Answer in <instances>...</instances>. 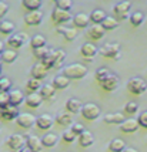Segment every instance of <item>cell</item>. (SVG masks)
<instances>
[{
  "label": "cell",
  "mask_w": 147,
  "mask_h": 152,
  "mask_svg": "<svg viewBox=\"0 0 147 152\" xmlns=\"http://www.w3.org/2000/svg\"><path fill=\"white\" fill-rule=\"evenodd\" d=\"M17 58V53H16V50H4L3 53H1V60L4 61V63H14Z\"/></svg>",
  "instance_id": "836d02e7"
},
{
  "label": "cell",
  "mask_w": 147,
  "mask_h": 152,
  "mask_svg": "<svg viewBox=\"0 0 147 152\" xmlns=\"http://www.w3.org/2000/svg\"><path fill=\"white\" fill-rule=\"evenodd\" d=\"M70 129H72V131L74 132V135H76V137H80L81 134L86 131V129H84V126L81 125V124H79V122H74L73 125H72V128H70Z\"/></svg>",
  "instance_id": "7dc6e473"
},
{
  "label": "cell",
  "mask_w": 147,
  "mask_h": 152,
  "mask_svg": "<svg viewBox=\"0 0 147 152\" xmlns=\"http://www.w3.org/2000/svg\"><path fill=\"white\" fill-rule=\"evenodd\" d=\"M56 121H57L60 125H70V124L73 122V114H70V113H60V114H57Z\"/></svg>",
  "instance_id": "1f68e13d"
},
{
  "label": "cell",
  "mask_w": 147,
  "mask_h": 152,
  "mask_svg": "<svg viewBox=\"0 0 147 152\" xmlns=\"http://www.w3.org/2000/svg\"><path fill=\"white\" fill-rule=\"evenodd\" d=\"M0 60H1V54H0Z\"/></svg>",
  "instance_id": "6f0895ef"
},
{
  "label": "cell",
  "mask_w": 147,
  "mask_h": 152,
  "mask_svg": "<svg viewBox=\"0 0 147 152\" xmlns=\"http://www.w3.org/2000/svg\"><path fill=\"white\" fill-rule=\"evenodd\" d=\"M127 88H129V91H131L136 95H140L147 90V83L139 77H134L127 83Z\"/></svg>",
  "instance_id": "7a4b0ae2"
},
{
  "label": "cell",
  "mask_w": 147,
  "mask_h": 152,
  "mask_svg": "<svg viewBox=\"0 0 147 152\" xmlns=\"http://www.w3.org/2000/svg\"><path fill=\"white\" fill-rule=\"evenodd\" d=\"M43 20V13L41 12H30L29 14H26L24 21L27 26H39Z\"/></svg>",
  "instance_id": "9a60e30c"
},
{
  "label": "cell",
  "mask_w": 147,
  "mask_h": 152,
  "mask_svg": "<svg viewBox=\"0 0 147 152\" xmlns=\"http://www.w3.org/2000/svg\"><path fill=\"white\" fill-rule=\"evenodd\" d=\"M99 53L103 57L107 58H119V54H120V46L117 43H107L99 50Z\"/></svg>",
  "instance_id": "3957f363"
},
{
  "label": "cell",
  "mask_w": 147,
  "mask_h": 152,
  "mask_svg": "<svg viewBox=\"0 0 147 152\" xmlns=\"http://www.w3.org/2000/svg\"><path fill=\"white\" fill-rule=\"evenodd\" d=\"M26 142H27V139H24V137L20 135V134H13V135H10L6 141L7 146H9L10 149H13V151H19V149H21Z\"/></svg>",
  "instance_id": "5b68a950"
},
{
  "label": "cell",
  "mask_w": 147,
  "mask_h": 152,
  "mask_svg": "<svg viewBox=\"0 0 147 152\" xmlns=\"http://www.w3.org/2000/svg\"><path fill=\"white\" fill-rule=\"evenodd\" d=\"M63 36H64V39L67 41H72L77 37V30L76 28H72V27H66L64 28V31H63Z\"/></svg>",
  "instance_id": "b9f144b4"
},
{
  "label": "cell",
  "mask_w": 147,
  "mask_h": 152,
  "mask_svg": "<svg viewBox=\"0 0 147 152\" xmlns=\"http://www.w3.org/2000/svg\"><path fill=\"white\" fill-rule=\"evenodd\" d=\"M21 4L30 12H39V9L41 7V0H23Z\"/></svg>",
  "instance_id": "d6a6232c"
},
{
  "label": "cell",
  "mask_w": 147,
  "mask_h": 152,
  "mask_svg": "<svg viewBox=\"0 0 147 152\" xmlns=\"http://www.w3.org/2000/svg\"><path fill=\"white\" fill-rule=\"evenodd\" d=\"M56 57H57V50H52V51L49 53V56H47V57H44L40 63L46 67L47 70H49V68H53L54 63H56Z\"/></svg>",
  "instance_id": "f1b7e54d"
},
{
  "label": "cell",
  "mask_w": 147,
  "mask_h": 152,
  "mask_svg": "<svg viewBox=\"0 0 147 152\" xmlns=\"http://www.w3.org/2000/svg\"><path fill=\"white\" fill-rule=\"evenodd\" d=\"M20 115L19 113V110H17V107L12 105V104H9L3 108V114H1V118L6 119V121H12V119H17V117Z\"/></svg>",
  "instance_id": "30bf717a"
},
{
  "label": "cell",
  "mask_w": 147,
  "mask_h": 152,
  "mask_svg": "<svg viewBox=\"0 0 147 152\" xmlns=\"http://www.w3.org/2000/svg\"><path fill=\"white\" fill-rule=\"evenodd\" d=\"M57 141H59V137L56 134H46L41 137V144H43V146H47V148L54 146L57 144Z\"/></svg>",
  "instance_id": "f546056e"
},
{
  "label": "cell",
  "mask_w": 147,
  "mask_h": 152,
  "mask_svg": "<svg viewBox=\"0 0 147 152\" xmlns=\"http://www.w3.org/2000/svg\"><path fill=\"white\" fill-rule=\"evenodd\" d=\"M30 74H32V78L34 80H43L46 78L47 75V68L41 63H37V64H34L33 67H32V71H30Z\"/></svg>",
  "instance_id": "4fadbf2b"
},
{
  "label": "cell",
  "mask_w": 147,
  "mask_h": 152,
  "mask_svg": "<svg viewBox=\"0 0 147 152\" xmlns=\"http://www.w3.org/2000/svg\"><path fill=\"white\" fill-rule=\"evenodd\" d=\"M39 94L41 95V98L43 99L53 98L54 94H56V88L53 87V84H43V87L40 88Z\"/></svg>",
  "instance_id": "484cf974"
},
{
  "label": "cell",
  "mask_w": 147,
  "mask_h": 152,
  "mask_svg": "<svg viewBox=\"0 0 147 152\" xmlns=\"http://www.w3.org/2000/svg\"><path fill=\"white\" fill-rule=\"evenodd\" d=\"M12 88V81L7 77H0V93H7Z\"/></svg>",
  "instance_id": "60d3db41"
},
{
  "label": "cell",
  "mask_w": 147,
  "mask_h": 152,
  "mask_svg": "<svg viewBox=\"0 0 147 152\" xmlns=\"http://www.w3.org/2000/svg\"><path fill=\"white\" fill-rule=\"evenodd\" d=\"M10 104V97H9V93H0V107L4 108L6 105Z\"/></svg>",
  "instance_id": "c3c4849f"
},
{
  "label": "cell",
  "mask_w": 147,
  "mask_h": 152,
  "mask_svg": "<svg viewBox=\"0 0 147 152\" xmlns=\"http://www.w3.org/2000/svg\"><path fill=\"white\" fill-rule=\"evenodd\" d=\"M123 152H137V151H136L134 148H126V149H124Z\"/></svg>",
  "instance_id": "f5cc1de1"
},
{
  "label": "cell",
  "mask_w": 147,
  "mask_h": 152,
  "mask_svg": "<svg viewBox=\"0 0 147 152\" xmlns=\"http://www.w3.org/2000/svg\"><path fill=\"white\" fill-rule=\"evenodd\" d=\"M80 53L83 54L87 60H92V57H94L96 53H97V47L94 46V44H92V43H86V44L81 46Z\"/></svg>",
  "instance_id": "603a6c76"
},
{
  "label": "cell",
  "mask_w": 147,
  "mask_h": 152,
  "mask_svg": "<svg viewBox=\"0 0 147 152\" xmlns=\"http://www.w3.org/2000/svg\"><path fill=\"white\" fill-rule=\"evenodd\" d=\"M143 20H144V14L141 13V12H134L131 16H130V23L133 24L134 27H139L143 23Z\"/></svg>",
  "instance_id": "8d00e7d4"
},
{
  "label": "cell",
  "mask_w": 147,
  "mask_h": 152,
  "mask_svg": "<svg viewBox=\"0 0 147 152\" xmlns=\"http://www.w3.org/2000/svg\"><path fill=\"white\" fill-rule=\"evenodd\" d=\"M43 102V98L39 93H30L29 95L26 97V104L30 108H39Z\"/></svg>",
  "instance_id": "ffe728a7"
},
{
  "label": "cell",
  "mask_w": 147,
  "mask_h": 152,
  "mask_svg": "<svg viewBox=\"0 0 147 152\" xmlns=\"http://www.w3.org/2000/svg\"><path fill=\"white\" fill-rule=\"evenodd\" d=\"M7 12H9V4H7L6 1H1V0H0V19H1L3 16H6Z\"/></svg>",
  "instance_id": "f907efd6"
},
{
  "label": "cell",
  "mask_w": 147,
  "mask_h": 152,
  "mask_svg": "<svg viewBox=\"0 0 147 152\" xmlns=\"http://www.w3.org/2000/svg\"><path fill=\"white\" fill-rule=\"evenodd\" d=\"M137 121H139V124H140V126H143V128H147V111H144V113H141L140 115H139V118H137Z\"/></svg>",
  "instance_id": "681fc988"
},
{
  "label": "cell",
  "mask_w": 147,
  "mask_h": 152,
  "mask_svg": "<svg viewBox=\"0 0 147 152\" xmlns=\"http://www.w3.org/2000/svg\"><path fill=\"white\" fill-rule=\"evenodd\" d=\"M72 1L70 0H56V7L57 9H60V10H66L69 12L70 9H72Z\"/></svg>",
  "instance_id": "7bdbcfd3"
},
{
  "label": "cell",
  "mask_w": 147,
  "mask_h": 152,
  "mask_svg": "<svg viewBox=\"0 0 147 152\" xmlns=\"http://www.w3.org/2000/svg\"><path fill=\"white\" fill-rule=\"evenodd\" d=\"M30 46L33 50H37V48H41V47H46V39L41 36V34H36L30 39Z\"/></svg>",
  "instance_id": "4dcf8cb0"
},
{
  "label": "cell",
  "mask_w": 147,
  "mask_h": 152,
  "mask_svg": "<svg viewBox=\"0 0 147 152\" xmlns=\"http://www.w3.org/2000/svg\"><path fill=\"white\" fill-rule=\"evenodd\" d=\"M124 121H126L124 114H121V113L107 114L106 117H104V122H106V124H110V125H121Z\"/></svg>",
  "instance_id": "5bb4252c"
},
{
  "label": "cell",
  "mask_w": 147,
  "mask_h": 152,
  "mask_svg": "<svg viewBox=\"0 0 147 152\" xmlns=\"http://www.w3.org/2000/svg\"><path fill=\"white\" fill-rule=\"evenodd\" d=\"M109 148H110V151H112V152H123L127 146H126V144H124V141H123V139L114 138V139H112V141H110Z\"/></svg>",
  "instance_id": "83f0119b"
},
{
  "label": "cell",
  "mask_w": 147,
  "mask_h": 152,
  "mask_svg": "<svg viewBox=\"0 0 147 152\" xmlns=\"http://www.w3.org/2000/svg\"><path fill=\"white\" fill-rule=\"evenodd\" d=\"M93 142H94V137H93V134L89 132V131H84V132L79 137V144H80V146H83V148L92 146Z\"/></svg>",
  "instance_id": "4316f807"
},
{
  "label": "cell",
  "mask_w": 147,
  "mask_h": 152,
  "mask_svg": "<svg viewBox=\"0 0 147 152\" xmlns=\"http://www.w3.org/2000/svg\"><path fill=\"white\" fill-rule=\"evenodd\" d=\"M4 50H3V41H0V54L3 53Z\"/></svg>",
  "instance_id": "db71d44e"
},
{
  "label": "cell",
  "mask_w": 147,
  "mask_h": 152,
  "mask_svg": "<svg viewBox=\"0 0 147 152\" xmlns=\"http://www.w3.org/2000/svg\"><path fill=\"white\" fill-rule=\"evenodd\" d=\"M110 75V73H109V70L107 68H99L97 71H96V80L99 81V83H104L106 81V78Z\"/></svg>",
  "instance_id": "ab89813d"
},
{
  "label": "cell",
  "mask_w": 147,
  "mask_h": 152,
  "mask_svg": "<svg viewBox=\"0 0 147 152\" xmlns=\"http://www.w3.org/2000/svg\"><path fill=\"white\" fill-rule=\"evenodd\" d=\"M63 141L64 142H74V139H76V135H74V132L72 131V129H66V131H63Z\"/></svg>",
  "instance_id": "bcb514c9"
},
{
  "label": "cell",
  "mask_w": 147,
  "mask_h": 152,
  "mask_svg": "<svg viewBox=\"0 0 147 152\" xmlns=\"http://www.w3.org/2000/svg\"><path fill=\"white\" fill-rule=\"evenodd\" d=\"M0 74H1V66H0Z\"/></svg>",
  "instance_id": "9f6ffc18"
},
{
  "label": "cell",
  "mask_w": 147,
  "mask_h": 152,
  "mask_svg": "<svg viewBox=\"0 0 147 152\" xmlns=\"http://www.w3.org/2000/svg\"><path fill=\"white\" fill-rule=\"evenodd\" d=\"M27 41V36L24 33H17V34H12L9 39H7V44L13 48H20L23 47V44Z\"/></svg>",
  "instance_id": "ba28073f"
},
{
  "label": "cell",
  "mask_w": 147,
  "mask_h": 152,
  "mask_svg": "<svg viewBox=\"0 0 147 152\" xmlns=\"http://www.w3.org/2000/svg\"><path fill=\"white\" fill-rule=\"evenodd\" d=\"M87 67L83 66V64H79V63H74V64H70L63 68V74L66 75L67 78L70 80H80L83 78L87 74Z\"/></svg>",
  "instance_id": "6da1fadb"
},
{
  "label": "cell",
  "mask_w": 147,
  "mask_h": 152,
  "mask_svg": "<svg viewBox=\"0 0 147 152\" xmlns=\"http://www.w3.org/2000/svg\"><path fill=\"white\" fill-rule=\"evenodd\" d=\"M19 152H33V151H32V149H30V148L27 146V144H26V145L23 146L21 149H19Z\"/></svg>",
  "instance_id": "816d5d0a"
},
{
  "label": "cell",
  "mask_w": 147,
  "mask_h": 152,
  "mask_svg": "<svg viewBox=\"0 0 147 152\" xmlns=\"http://www.w3.org/2000/svg\"><path fill=\"white\" fill-rule=\"evenodd\" d=\"M139 110V104L137 102H127L124 105V113L126 114H136Z\"/></svg>",
  "instance_id": "f6af8a7d"
},
{
  "label": "cell",
  "mask_w": 147,
  "mask_h": 152,
  "mask_svg": "<svg viewBox=\"0 0 147 152\" xmlns=\"http://www.w3.org/2000/svg\"><path fill=\"white\" fill-rule=\"evenodd\" d=\"M9 97H10V104L14 107H19L24 101V95L20 90H13L9 93Z\"/></svg>",
  "instance_id": "d4e9b609"
},
{
  "label": "cell",
  "mask_w": 147,
  "mask_h": 152,
  "mask_svg": "<svg viewBox=\"0 0 147 152\" xmlns=\"http://www.w3.org/2000/svg\"><path fill=\"white\" fill-rule=\"evenodd\" d=\"M101 26L104 27V30H114L116 27L119 26V21L114 19V17H110V16H107L106 20L101 23Z\"/></svg>",
  "instance_id": "d590c367"
},
{
  "label": "cell",
  "mask_w": 147,
  "mask_h": 152,
  "mask_svg": "<svg viewBox=\"0 0 147 152\" xmlns=\"http://www.w3.org/2000/svg\"><path fill=\"white\" fill-rule=\"evenodd\" d=\"M53 121L54 119L52 118L49 114H41L40 117H37V119H36V125H37V128L46 131V129L53 126Z\"/></svg>",
  "instance_id": "9c48e42d"
},
{
  "label": "cell",
  "mask_w": 147,
  "mask_h": 152,
  "mask_svg": "<svg viewBox=\"0 0 147 152\" xmlns=\"http://www.w3.org/2000/svg\"><path fill=\"white\" fill-rule=\"evenodd\" d=\"M52 20H53L56 24H64L66 21L69 20H72V14L70 12H66V10H60V9H54L53 12H52Z\"/></svg>",
  "instance_id": "8992f818"
},
{
  "label": "cell",
  "mask_w": 147,
  "mask_h": 152,
  "mask_svg": "<svg viewBox=\"0 0 147 152\" xmlns=\"http://www.w3.org/2000/svg\"><path fill=\"white\" fill-rule=\"evenodd\" d=\"M50 51H52V48H49V47H41V48H37V50H33V54H34L36 58H39L41 61L44 57L49 56Z\"/></svg>",
  "instance_id": "f35d334b"
},
{
  "label": "cell",
  "mask_w": 147,
  "mask_h": 152,
  "mask_svg": "<svg viewBox=\"0 0 147 152\" xmlns=\"http://www.w3.org/2000/svg\"><path fill=\"white\" fill-rule=\"evenodd\" d=\"M131 7V1H120L114 6V13L117 14L120 19H126L129 16V10Z\"/></svg>",
  "instance_id": "8fae6325"
},
{
  "label": "cell",
  "mask_w": 147,
  "mask_h": 152,
  "mask_svg": "<svg viewBox=\"0 0 147 152\" xmlns=\"http://www.w3.org/2000/svg\"><path fill=\"white\" fill-rule=\"evenodd\" d=\"M104 33H106V30H104V27L101 26V24H92V26L89 27V36L93 40L103 39Z\"/></svg>",
  "instance_id": "ac0fdd59"
},
{
  "label": "cell",
  "mask_w": 147,
  "mask_h": 152,
  "mask_svg": "<svg viewBox=\"0 0 147 152\" xmlns=\"http://www.w3.org/2000/svg\"><path fill=\"white\" fill-rule=\"evenodd\" d=\"M81 108H83V102L77 98H70L67 99L66 102V110L67 113L70 114H76V113H81Z\"/></svg>",
  "instance_id": "2e32d148"
},
{
  "label": "cell",
  "mask_w": 147,
  "mask_h": 152,
  "mask_svg": "<svg viewBox=\"0 0 147 152\" xmlns=\"http://www.w3.org/2000/svg\"><path fill=\"white\" fill-rule=\"evenodd\" d=\"M36 117L32 115V114L29 113H24V114H20L17 119H16V122H17V125L21 126V128H24V129H29V128H32V126L36 124Z\"/></svg>",
  "instance_id": "52a82bcc"
},
{
  "label": "cell",
  "mask_w": 147,
  "mask_h": 152,
  "mask_svg": "<svg viewBox=\"0 0 147 152\" xmlns=\"http://www.w3.org/2000/svg\"><path fill=\"white\" fill-rule=\"evenodd\" d=\"M81 115L86 119H89V121H94V119H97L100 117V108H99V105L92 104V102L86 104L81 108Z\"/></svg>",
  "instance_id": "277c9868"
},
{
  "label": "cell",
  "mask_w": 147,
  "mask_h": 152,
  "mask_svg": "<svg viewBox=\"0 0 147 152\" xmlns=\"http://www.w3.org/2000/svg\"><path fill=\"white\" fill-rule=\"evenodd\" d=\"M14 31V24L12 21H9V20H3L1 23H0V33L3 34H10Z\"/></svg>",
  "instance_id": "e575fe53"
},
{
  "label": "cell",
  "mask_w": 147,
  "mask_h": 152,
  "mask_svg": "<svg viewBox=\"0 0 147 152\" xmlns=\"http://www.w3.org/2000/svg\"><path fill=\"white\" fill-rule=\"evenodd\" d=\"M27 146L33 152H40L43 149V144H41V138H37L36 135H29L27 137Z\"/></svg>",
  "instance_id": "d6986e66"
},
{
  "label": "cell",
  "mask_w": 147,
  "mask_h": 152,
  "mask_svg": "<svg viewBox=\"0 0 147 152\" xmlns=\"http://www.w3.org/2000/svg\"><path fill=\"white\" fill-rule=\"evenodd\" d=\"M119 77L117 75H114V74H110L109 77L106 78L104 83H101V87L106 90V91H114L117 87H119Z\"/></svg>",
  "instance_id": "e0dca14e"
},
{
  "label": "cell",
  "mask_w": 147,
  "mask_h": 152,
  "mask_svg": "<svg viewBox=\"0 0 147 152\" xmlns=\"http://www.w3.org/2000/svg\"><path fill=\"white\" fill-rule=\"evenodd\" d=\"M89 16H90V21H92L93 24H101L107 17L106 13H104L101 9H96V10H93Z\"/></svg>",
  "instance_id": "cb8c5ba5"
},
{
  "label": "cell",
  "mask_w": 147,
  "mask_h": 152,
  "mask_svg": "<svg viewBox=\"0 0 147 152\" xmlns=\"http://www.w3.org/2000/svg\"><path fill=\"white\" fill-rule=\"evenodd\" d=\"M73 23L76 27H79V28H84V27L89 26V23H90V16L86 13H79L76 14L73 17Z\"/></svg>",
  "instance_id": "7402d4cb"
},
{
  "label": "cell",
  "mask_w": 147,
  "mask_h": 152,
  "mask_svg": "<svg viewBox=\"0 0 147 152\" xmlns=\"http://www.w3.org/2000/svg\"><path fill=\"white\" fill-rule=\"evenodd\" d=\"M139 126H140V124H139V121H137V119L129 118L120 125V129L123 131V132H126V134H131V132H136V131L139 129Z\"/></svg>",
  "instance_id": "7c38bea8"
},
{
  "label": "cell",
  "mask_w": 147,
  "mask_h": 152,
  "mask_svg": "<svg viewBox=\"0 0 147 152\" xmlns=\"http://www.w3.org/2000/svg\"><path fill=\"white\" fill-rule=\"evenodd\" d=\"M1 114H3V108L0 107V117H1Z\"/></svg>",
  "instance_id": "11a10c76"
},
{
  "label": "cell",
  "mask_w": 147,
  "mask_h": 152,
  "mask_svg": "<svg viewBox=\"0 0 147 152\" xmlns=\"http://www.w3.org/2000/svg\"><path fill=\"white\" fill-rule=\"evenodd\" d=\"M26 87H27V90H29V91H37V90L40 91V88L43 87V84H41L40 80L32 78V80H29V81H27Z\"/></svg>",
  "instance_id": "74e56055"
},
{
  "label": "cell",
  "mask_w": 147,
  "mask_h": 152,
  "mask_svg": "<svg viewBox=\"0 0 147 152\" xmlns=\"http://www.w3.org/2000/svg\"><path fill=\"white\" fill-rule=\"evenodd\" d=\"M64 60H66V53L63 50H57V57H56V63H54L53 68H59L64 63Z\"/></svg>",
  "instance_id": "ee69618b"
},
{
  "label": "cell",
  "mask_w": 147,
  "mask_h": 152,
  "mask_svg": "<svg viewBox=\"0 0 147 152\" xmlns=\"http://www.w3.org/2000/svg\"><path fill=\"white\" fill-rule=\"evenodd\" d=\"M70 84V78H67L64 74H59L53 78V87L56 90H64Z\"/></svg>",
  "instance_id": "44dd1931"
}]
</instances>
